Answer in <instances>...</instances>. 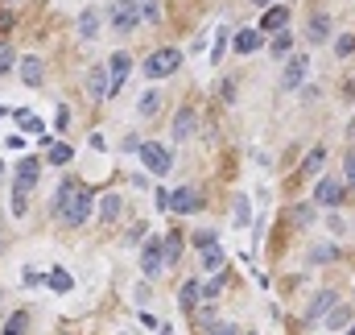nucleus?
<instances>
[{
    "instance_id": "1",
    "label": "nucleus",
    "mask_w": 355,
    "mask_h": 335,
    "mask_svg": "<svg viewBox=\"0 0 355 335\" xmlns=\"http://www.w3.org/2000/svg\"><path fill=\"white\" fill-rule=\"evenodd\" d=\"M54 216H58L62 224H70V228H83V224L91 220V191H87L83 182L66 178V182L58 186V195H54Z\"/></svg>"
},
{
    "instance_id": "2",
    "label": "nucleus",
    "mask_w": 355,
    "mask_h": 335,
    "mask_svg": "<svg viewBox=\"0 0 355 335\" xmlns=\"http://www.w3.org/2000/svg\"><path fill=\"white\" fill-rule=\"evenodd\" d=\"M103 17H108V25L116 33H136L141 21H145V8H141V0H112L103 8Z\"/></svg>"
},
{
    "instance_id": "3",
    "label": "nucleus",
    "mask_w": 355,
    "mask_h": 335,
    "mask_svg": "<svg viewBox=\"0 0 355 335\" xmlns=\"http://www.w3.org/2000/svg\"><path fill=\"white\" fill-rule=\"evenodd\" d=\"M136 157H141V162H145V170H149V174H157V178H161V174H170V166H174V153H170L161 141H141Z\"/></svg>"
},
{
    "instance_id": "4",
    "label": "nucleus",
    "mask_w": 355,
    "mask_h": 335,
    "mask_svg": "<svg viewBox=\"0 0 355 335\" xmlns=\"http://www.w3.org/2000/svg\"><path fill=\"white\" fill-rule=\"evenodd\" d=\"M178 66H182V50H153L141 70H145L149 79H165V75H174Z\"/></svg>"
},
{
    "instance_id": "5",
    "label": "nucleus",
    "mask_w": 355,
    "mask_h": 335,
    "mask_svg": "<svg viewBox=\"0 0 355 335\" xmlns=\"http://www.w3.org/2000/svg\"><path fill=\"white\" fill-rule=\"evenodd\" d=\"M314 203H318V207H343V203H347V182L335 178V174L318 178V186H314Z\"/></svg>"
},
{
    "instance_id": "6",
    "label": "nucleus",
    "mask_w": 355,
    "mask_h": 335,
    "mask_svg": "<svg viewBox=\"0 0 355 335\" xmlns=\"http://www.w3.org/2000/svg\"><path fill=\"white\" fill-rule=\"evenodd\" d=\"M203 207V195L194 191V186H178V191H170V216H194Z\"/></svg>"
},
{
    "instance_id": "7",
    "label": "nucleus",
    "mask_w": 355,
    "mask_h": 335,
    "mask_svg": "<svg viewBox=\"0 0 355 335\" xmlns=\"http://www.w3.org/2000/svg\"><path fill=\"white\" fill-rule=\"evenodd\" d=\"M165 269V245L153 236V240H145V249H141V274L145 278H157Z\"/></svg>"
},
{
    "instance_id": "8",
    "label": "nucleus",
    "mask_w": 355,
    "mask_h": 335,
    "mask_svg": "<svg viewBox=\"0 0 355 335\" xmlns=\"http://www.w3.org/2000/svg\"><path fill=\"white\" fill-rule=\"evenodd\" d=\"M306 75H310V58H306V54H294V58L285 62V75H281V87H285V91H298V87L306 83Z\"/></svg>"
},
{
    "instance_id": "9",
    "label": "nucleus",
    "mask_w": 355,
    "mask_h": 335,
    "mask_svg": "<svg viewBox=\"0 0 355 335\" xmlns=\"http://www.w3.org/2000/svg\"><path fill=\"white\" fill-rule=\"evenodd\" d=\"M87 95H91V99H112V75H108V62H99V66L87 70Z\"/></svg>"
},
{
    "instance_id": "10",
    "label": "nucleus",
    "mask_w": 355,
    "mask_h": 335,
    "mask_svg": "<svg viewBox=\"0 0 355 335\" xmlns=\"http://www.w3.org/2000/svg\"><path fill=\"white\" fill-rule=\"evenodd\" d=\"M128 70H132V58H128L124 50H116V54L108 58V75H112V95H120V87H124Z\"/></svg>"
},
{
    "instance_id": "11",
    "label": "nucleus",
    "mask_w": 355,
    "mask_h": 335,
    "mask_svg": "<svg viewBox=\"0 0 355 335\" xmlns=\"http://www.w3.org/2000/svg\"><path fill=\"white\" fill-rule=\"evenodd\" d=\"M285 25H290V8H285V4H269L256 29H261V33H281Z\"/></svg>"
},
{
    "instance_id": "12",
    "label": "nucleus",
    "mask_w": 355,
    "mask_h": 335,
    "mask_svg": "<svg viewBox=\"0 0 355 335\" xmlns=\"http://www.w3.org/2000/svg\"><path fill=\"white\" fill-rule=\"evenodd\" d=\"M37 178H41V162H37V157H21V162H17V182H12V186L33 191V186H37Z\"/></svg>"
},
{
    "instance_id": "13",
    "label": "nucleus",
    "mask_w": 355,
    "mask_h": 335,
    "mask_svg": "<svg viewBox=\"0 0 355 335\" xmlns=\"http://www.w3.org/2000/svg\"><path fill=\"white\" fill-rule=\"evenodd\" d=\"M17 66H21V79H25V87H41V79H45V66H41V58H37V54H29V58H17Z\"/></svg>"
},
{
    "instance_id": "14",
    "label": "nucleus",
    "mask_w": 355,
    "mask_h": 335,
    "mask_svg": "<svg viewBox=\"0 0 355 335\" xmlns=\"http://www.w3.org/2000/svg\"><path fill=\"white\" fill-rule=\"evenodd\" d=\"M194 128H199V112H194V108H182V112L174 116V141H190Z\"/></svg>"
},
{
    "instance_id": "15",
    "label": "nucleus",
    "mask_w": 355,
    "mask_h": 335,
    "mask_svg": "<svg viewBox=\"0 0 355 335\" xmlns=\"http://www.w3.org/2000/svg\"><path fill=\"white\" fill-rule=\"evenodd\" d=\"M99 25H103V12H99V8H83V12H79V37H83V41H91V37L99 33Z\"/></svg>"
},
{
    "instance_id": "16",
    "label": "nucleus",
    "mask_w": 355,
    "mask_h": 335,
    "mask_svg": "<svg viewBox=\"0 0 355 335\" xmlns=\"http://www.w3.org/2000/svg\"><path fill=\"white\" fill-rule=\"evenodd\" d=\"M120 211H124V195H112V191H108V195L99 199V224H116Z\"/></svg>"
},
{
    "instance_id": "17",
    "label": "nucleus",
    "mask_w": 355,
    "mask_h": 335,
    "mask_svg": "<svg viewBox=\"0 0 355 335\" xmlns=\"http://www.w3.org/2000/svg\"><path fill=\"white\" fill-rule=\"evenodd\" d=\"M261 41H265V33H261V29H240L232 46H236V54H256V50H261Z\"/></svg>"
},
{
    "instance_id": "18",
    "label": "nucleus",
    "mask_w": 355,
    "mask_h": 335,
    "mask_svg": "<svg viewBox=\"0 0 355 335\" xmlns=\"http://www.w3.org/2000/svg\"><path fill=\"white\" fill-rule=\"evenodd\" d=\"M199 261H203L207 274H219V269H223V249H219V240L203 245V249H199Z\"/></svg>"
},
{
    "instance_id": "19",
    "label": "nucleus",
    "mask_w": 355,
    "mask_h": 335,
    "mask_svg": "<svg viewBox=\"0 0 355 335\" xmlns=\"http://www.w3.org/2000/svg\"><path fill=\"white\" fill-rule=\"evenodd\" d=\"M306 37H310L314 46H323V41L331 37V17H327V12H314V17H310V29H306Z\"/></svg>"
},
{
    "instance_id": "20",
    "label": "nucleus",
    "mask_w": 355,
    "mask_h": 335,
    "mask_svg": "<svg viewBox=\"0 0 355 335\" xmlns=\"http://www.w3.org/2000/svg\"><path fill=\"white\" fill-rule=\"evenodd\" d=\"M157 112H161V91H157V87H149V91L141 95V104H136V116H141V120H153Z\"/></svg>"
},
{
    "instance_id": "21",
    "label": "nucleus",
    "mask_w": 355,
    "mask_h": 335,
    "mask_svg": "<svg viewBox=\"0 0 355 335\" xmlns=\"http://www.w3.org/2000/svg\"><path fill=\"white\" fill-rule=\"evenodd\" d=\"M161 245H165V265L174 269V265L182 261V232H178V228H170V236H165Z\"/></svg>"
},
{
    "instance_id": "22",
    "label": "nucleus",
    "mask_w": 355,
    "mask_h": 335,
    "mask_svg": "<svg viewBox=\"0 0 355 335\" xmlns=\"http://www.w3.org/2000/svg\"><path fill=\"white\" fill-rule=\"evenodd\" d=\"M343 327H352V307H331L327 311V332H343Z\"/></svg>"
},
{
    "instance_id": "23",
    "label": "nucleus",
    "mask_w": 355,
    "mask_h": 335,
    "mask_svg": "<svg viewBox=\"0 0 355 335\" xmlns=\"http://www.w3.org/2000/svg\"><path fill=\"white\" fill-rule=\"evenodd\" d=\"M199 298H203V286H199V282H186V286L178 290V307H182V311H194Z\"/></svg>"
},
{
    "instance_id": "24",
    "label": "nucleus",
    "mask_w": 355,
    "mask_h": 335,
    "mask_svg": "<svg viewBox=\"0 0 355 335\" xmlns=\"http://www.w3.org/2000/svg\"><path fill=\"white\" fill-rule=\"evenodd\" d=\"M45 162H50V166H66V162H74V149H70L66 141H54L50 153H45Z\"/></svg>"
},
{
    "instance_id": "25",
    "label": "nucleus",
    "mask_w": 355,
    "mask_h": 335,
    "mask_svg": "<svg viewBox=\"0 0 355 335\" xmlns=\"http://www.w3.org/2000/svg\"><path fill=\"white\" fill-rule=\"evenodd\" d=\"M25 332H29V315L25 311H12L4 319V327H0V335H25Z\"/></svg>"
},
{
    "instance_id": "26",
    "label": "nucleus",
    "mask_w": 355,
    "mask_h": 335,
    "mask_svg": "<svg viewBox=\"0 0 355 335\" xmlns=\"http://www.w3.org/2000/svg\"><path fill=\"white\" fill-rule=\"evenodd\" d=\"M323 166H327V149H323V145H314V149L306 153V162H302V174H318Z\"/></svg>"
},
{
    "instance_id": "27",
    "label": "nucleus",
    "mask_w": 355,
    "mask_h": 335,
    "mask_svg": "<svg viewBox=\"0 0 355 335\" xmlns=\"http://www.w3.org/2000/svg\"><path fill=\"white\" fill-rule=\"evenodd\" d=\"M45 282H50V290H54V294H70V290H74V278H70L66 269H54Z\"/></svg>"
},
{
    "instance_id": "28",
    "label": "nucleus",
    "mask_w": 355,
    "mask_h": 335,
    "mask_svg": "<svg viewBox=\"0 0 355 335\" xmlns=\"http://www.w3.org/2000/svg\"><path fill=\"white\" fill-rule=\"evenodd\" d=\"M331 307H335V290H323V294H318V298L310 303V311H306V319H318V315H327Z\"/></svg>"
},
{
    "instance_id": "29",
    "label": "nucleus",
    "mask_w": 355,
    "mask_h": 335,
    "mask_svg": "<svg viewBox=\"0 0 355 335\" xmlns=\"http://www.w3.org/2000/svg\"><path fill=\"white\" fill-rule=\"evenodd\" d=\"M290 41H294V33H290V29H281V33H273V41H269V54H273V58H281V54L290 50Z\"/></svg>"
},
{
    "instance_id": "30",
    "label": "nucleus",
    "mask_w": 355,
    "mask_h": 335,
    "mask_svg": "<svg viewBox=\"0 0 355 335\" xmlns=\"http://www.w3.org/2000/svg\"><path fill=\"white\" fill-rule=\"evenodd\" d=\"M223 54H227V25H219V33H215V46H211V62H223Z\"/></svg>"
},
{
    "instance_id": "31",
    "label": "nucleus",
    "mask_w": 355,
    "mask_h": 335,
    "mask_svg": "<svg viewBox=\"0 0 355 335\" xmlns=\"http://www.w3.org/2000/svg\"><path fill=\"white\" fill-rule=\"evenodd\" d=\"M29 195H33V191L12 186V216H25V211H29Z\"/></svg>"
},
{
    "instance_id": "32",
    "label": "nucleus",
    "mask_w": 355,
    "mask_h": 335,
    "mask_svg": "<svg viewBox=\"0 0 355 335\" xmlns=\"http://www.w3.org/2000/svg\"><path fill=\"white\" fill-rule=\"evenodd\" d=\"M331 257H339V245H318V249L310 253V261H314V265H327Z\"/></svg>"
},
{
    "instance_id": "33",
    "label": "nucleus",
    "mask_w": 355,
    "mask_h": 335,
    "mask_svg": "<svg viewBox=\"0 0 355 335\" xmlns=\"http://www.w3.org/2000/svg\"><path fill=\"white\" fill-rule=\"evenodd\" d=\"M343 182H347V191L355 195V153H347V157H343Z\"/></svg>"
},
{
    "instance_id": "34",
    "label": "nucleus",
    "mask_w": 355,
    "mask_h": 335,
    "mask_svg": "<svg viewBox=\"0 0 355 335\" xmlns=\"http://www.w3.org/2000/svg\"><path fill=\"white\" fill-rule=\"evenodd\" d=\"M66 124H70V108L58 104V112H54V133H66Z\"/></svg>"
},
{
    "instance_id": "35",
    "label": "nucleus",
    "mask_w": 355,
    "mask_h": 335,
    "mask_svg": "<svg viewBox=\"0 0 355 335\" xmlns=\"http://www.w3.org/2000/svg\"><path fill=\"white\" fill-rule=\"evenodd\" d=\"M236 228H248V199L236 195Z\"/></svg>"
},
{
    "instance_id": "36",
    "label": "nucleus",
    "mask_w": 355,
    "mask_h": 335,
    "mask_svg": "<svg viewBox=\"0 0 355 335\" xmlns=\"http://www.w3.org/2000/svg\"><path fill=\"white\" fill-rule=\"evenodd\" d=\"M352 50H355V33H343V37L335 41V54H339V58H347Z\"/></svg>"
},
{
    "instance_id": "37",
    "label": "nucleus",
    "mask_w": 355,
    "mask_h": 335,
    "mask_svg": "<svg viewBox=\"0 0 355 335\" xmlns=\"http://www.w3.org/2000/svg\"><path fill=\"white\" fill-rule=\"evenodd\" d=\"M294 220H298V224H310V220H314V203H298V207H294Z\"/></svg>"
},
{
    "instance_id": "38",
    "label": "nucleus",
    "mask_w": 355,
    "mask_h": 335,
    "mask_svg": "<svg viewBox=\"0 0 355 335\" xmlns=\"http://www.w3.org/2000/svg\"><path fill=\"white\" fill-rule=\"evenodd\" d=\"M219 290H223V278H211V282L203 286V298H207V303H215V298H219Z\"/></svg>"
},
{
    "instance_id": "39",
    "label": "nucleus",
    "mask_w": 355,
    "mask_h": 335,
    "mask_svg": "<svg viewBox=\"0 0 355 335\" xmlns=\"http://www.w3.org/2000/svg\"><path fill=\"white\" fill-rule=\"evenodd\" d=\"M12 66H17V54H12L8 46H0V75H8Z\"/></svg>"
},
{
    "instance_id": "40",
    "label": "nucleus",
    "mask_w": 355,
    "mask_h": 335,
    "mask_svg": "<svg viewBox=\"0 0 355 335\" xmlns=\"http://www.w3.org/2000/svg\"><path fill=\"white\" fill-rule=\"evenodd\" d=\"M211 335H240V327H232V323H215Z\"/></svg>"
},
{
    "instance_id": "41",
    "label": "nucleus",
    "mask_w": 355,
    "mask_h": 335,
    "mask_svg": "<svg viewBox=\"0 0 355 335\" xmlns=\"http://www.w3.org/2000/svg\"><path fill=\"white\" fill-rule=\"evenodd\" d=\"M145 228H149V224H136V228L128 232V245H136V240H145Z\"/></svg>"
},
{
    "instance_id": "42",
    "label": "nucleus",
    "mask_w": 355,
    "mask_h": 335,
    "mask_svg": "<svg viewBox=\"0 0 355 335\" xmlns=\"http://www.w3.org/2000/svg\"><path fill=\"white\" fill-rule=\"evenodd\" d=\"M331 232H335V236H343V232H347V224H343L339 216H331Z\"/></svg>"
},
{
    "instance_id": "43",
    "label": "nucleus",
    "mask_w": 355,
    "mask_h": 335,
    "mask_svg": "<svg viewBox=\"0 0 355 335\" xmlns=\"http://www.w3.org/2000/svg\"><path fill=\"white\" fill-rule=\"evenodd\" d=\"M211 240H215V232H194V245H199V249H203V245H211Z\"/></svg>"
},
{
    "instance_id": "44",
    "label": "nucleus",
    "mask_w": 355,
    "mask_h": 335,
    "mask_svg": "<svg viewBox=\"0 0 355 335\" xmlns=\"http://www.w3.org/2000/svg\"><path fill=\"white\" fill-rule=\"evenodd\" d=\"M8 25H12V12H0V33H8Z\"/></svg>"
},
{
    "instance_id": "45",
    "label": "nucleus",
    "mask_w": 355,
    "mask_h": 335,
    "mask_svg": "<svg viewBox=\"0 0 355 335\" xmlns=\"http://www.w3.org/2000/svg\"><path fill=\"white\" fill-rule=\"evenodd\" d=\"M252 4H256V8H269V4H277V0H252Z\"/></svg>"
},
{
    "instance_id": "46",
    "label": "nucleus",
    "mask_w": 355,
    "mask_h": 335,
    "mask_svg": "<svg viewBox=\"0 0 355 335\" xmlns=\"http://www.w3.org/2000/svg\"><path fill=\"white\" fill-rule=\"evenodd\" d=\"M347 137H352V141H355V120H352V128H347Z\"/></svg>"
},
{
    "instance_id": "47",
    "label": "nucleus",
    "mask_w": 355,
    "mask_h": 335,
    "mask_svg": "<svg viewBox=\"0 0 355 335\" xmlns=\"http://www.w3.org/2000/svg\"><path fill=\"white\" fill-rule=\"evenodd\" d=\"M347 335H355V323H352V327H347Z\"/></svg>"
},
{
    "instance_id": "48",
    "label": "nucleus",
    "mask_w": 355,
    "mask_h": 335,
    "mask_svg": "<svg viewBox=\"0 0 355 335\" xmlns=\"http://www.w3.org/2000/svg\"><path fill=\"white\" fill-rule=\"evenodd\" d=\"M0 303H4V290H0Z\"/></svg>"
},
{
    "instance_id": "49",
    "label": "nucleus",
    "mask_w": 355,
    "mask_h": 335,
    "mask_svg": "<svg viewBox=\"0 0 355 335\" xmlns=\"http://www.w3.org/2000/svg\"><path fill=\"white\" fill-rule=\"evenodd\" d=\"M0 249H4V240H0Z\"/></svg>"
},
{
    "instance_id": "50",
    "label": "nucleus",
    "mask_w": 355,
    "mask_h": 335,
    "mask_svg": "<svg viewBox=\"0 0 355 335\" xmlns=\"http://www.w3.org/2000/svg\"><path fill=\"white\" fill-rule=\"evenodd\" d=\"M248 335H256V332H248Z\"/></svg>"
}]
</instances>
